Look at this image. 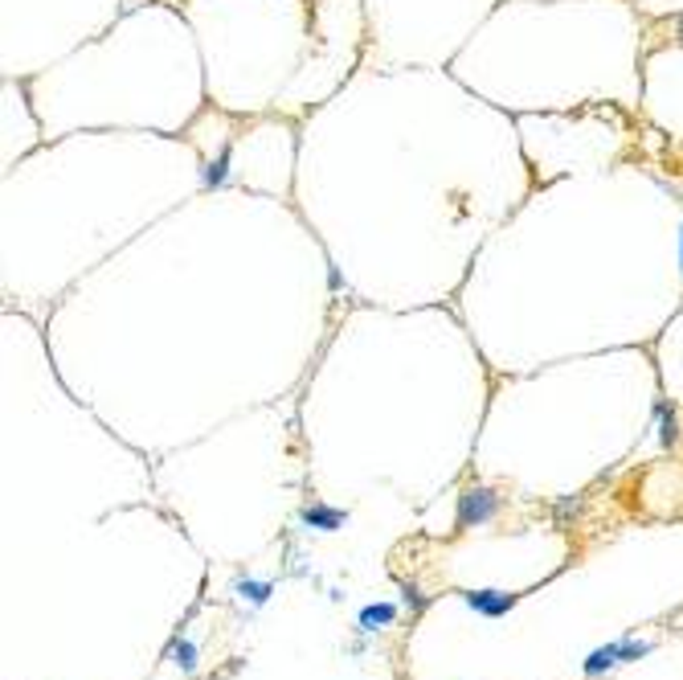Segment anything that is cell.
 I'll return each instance as SVG.
<instances>
[{
	"label": "cell",
	"instance_id": "11",
	"mask_svg": "<svg viewBox=\"0 0 683 680\" xmlns=\"http://www.w3.org/2000/svg\"><path fill=\"white\" fill-rule=\"evenodd\" d=\"M679 33H683V17H679Z\"/></svg>",
	"mask_w": 683,
	"mask_h": 680
},
{
	"label": "cell",
	"instance_id": "5",
	"mask_svg": "<svg viewBox=\"0 0 683 680\" xmlns=\"http://www.w3.org/2000/svg\"><path fill=\"white\" fill-rule=\"evenodd\" d=\"M397 603H373L360 611V632H385V627H393L397 623Z\"/></svg>",
	"mask_w": 683,
	"mask_h": 680
},
{
	"label": "cell",
	"instance_id": "9",
	"mask_svg": "<svg viewBox=\"0 0 683 680\" xmlns=\"http://www.w3.org/2000/svg\"><path fill=\"white\" fill-rule=\"evenodd\" d=\"M225 181H230V156L222 152V156H217V160H213L209 168H205V185H209V189H222Z\"/></svg>",
	"mask_w": 683,
	"mask_h": 680
},
{
	"label": "cell",
	"instance_id": "10",
	"mask_svg": "<svg viewBox=\"0 0 683 680\" xmlns=\"http://www.w3.org/2000/svg\"><path fill=\"white\" fill-rule=\"evenodd\" d=\"M401 591H405V603L414 607V611H426V607H430V599L422 594V586H417V582H405Z\"/></svg>",
	"mask_w": 683,
	"mask_h": 680
},
{
	"label": "cell",
	"instance_id": "2",
	"mask_svg": "<svg viewBox=\"0 0 683 680\" xmlns=\"http://www.w3.org/2000/svg\"><path fill=\"white\" fill-rule=\"evenodd\" d=\"M495 513H500V496L491 488H467L459 496V529H479L495 521Z\"/></svg>",
	"mask_w": 683,
	"mask_h": 680
},
{
	"label": "cell",
	"instance_id": "7",
	"mask_svg": "<svg viewBox=\"0 0 683 680\" xmlns=\"http://www.w3.org/2000/svg\"><path fill=\"white\" fill-rule=\"evenodd\" d=\"M197 656H201V651H197L193 640H173V648H168V660H173L181 672H193L197 668Z\"/></svg>",
	"mask_w": 683,
	"mask_h": 680
},
{
	"label": "cell",
	"instance_id": "1",
	"mask_svg": "<svg viewBox=\"0 0 683 680\" xmlns=\"http://www.w3.org/2000/svg\"><path fill=\"white\" fill-rule=\"evenodd\" d=\"M646 651H651V643L646 640H630V635H622V640L602 643V648L589 651L586 664H581V672H586L589 680H597V676H606V672H614L618 664H630V660H638V656H646Z\"/></svg>",
	"mask_w": 683,
	"mask_h": 680
},
{
	"label": "cell",
	"instance_id": "3",
	"mask_svg": "<svg viewBox=\"0 0 683 680\" xmlns=\"http://www.w3.org/2000/svg\"><path fill=\"white\" fill-rule=\"evenodd\" d=\"M462 603L471 607L483 619H503V615L516 607V594L508 591H491V586H479V591H462Z\"/></svg>",
	"mask_w": 683,
	"mask_h": 680
},
{
	"label": "cell",
	"instance_id": "8",
	"mask_svg": "<svg viewBox=\"0 0 683 680\" xmlns=\"http://www.w3.org/2000/svg\"><path fill=\"white\" fill-rule=\"evenodd\" d=\"M654 414H659V443H663V447H671L675 438H679V418H675V410L667 406V402H659V406H654Z\"/></svg>",
	"mask_w": 683,
	"mask_h": 680
},
{
	"label": "cell",
	"instance_id": "4",
	"mask_svg": "<svg viewBox=\"0 0 683 680\" xmlns=\"http://www.w3.org/2000/svg\"><path fill=\"white\" fill-rule=\"evenodd\" d=\"M344 521H348V513H344V508L319 505V500H316V505H308V508H303V525H308V529H316V533H336V529L344 525Z\"/></svg>",
	"mask_w": 683,
	"mask_h": 680
},
{
	"label": "cell",
	"instance_id": "6",
	"mask_svg": "<svg viewBox=\"0 0 683 680\" xmlns=\"http://www.w3.org/2000/svg\"><path fill=\"white\" fill-rule=\"evenodd\" d=\"M233 594H238L241 603L262 607L270 599V582L266 578H238V582H233Z\"/></svg>",
	"mask_w": 683,
	"mask_h": 680
}]
</instances>
